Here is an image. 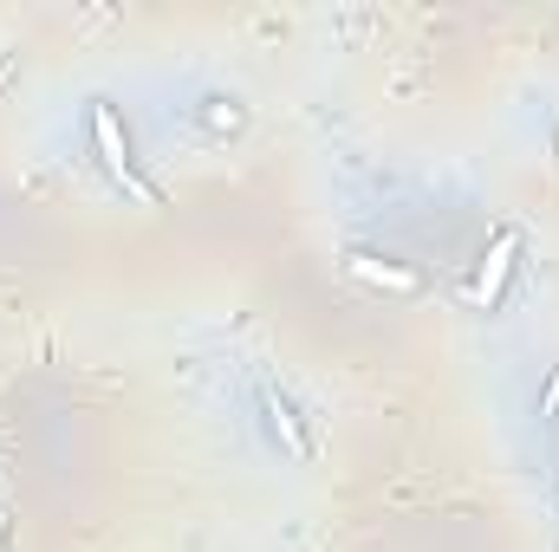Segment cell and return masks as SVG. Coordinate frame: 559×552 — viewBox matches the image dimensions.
Instances as JSON below:
<instances>
[{"mask_svg": "<svg viewBox=\"0 0 559 552\" xmlns=\"http://www.w3.org/2000/svg\"><path fill=\"white\" fill-rule=\"evenodd\" d=\"M0 547H7V514H0Z\"/></svg>", "mask_w": 559, "mask_h": 552, "instance_id": "cell-7", "label": "cell"}, {"mask_svg": "<svg viewBox=\"0 0 559 552\" xmlns=\"http://www.w3.org/2000/svg\"><path fill=\"white\" fill-rule=\"evenodd\" d=\"M540 422H559V371H554V384H547V397H540Z\"/></svg>", "mask_w": 559, "mask_h": 552, "instance_id": "cell-6", "label": "cell"}, {"mask_svg": "<svg viewBox=\"0 0 559 552\" xmlns=\"http://www.w3.org/2000/svg\"><path fill=\"white\" fill-rule=\"evenodd\" d=\"M195 118L222 137V131H241V124H248V105H241V98H202V105H195Z\"/></svg>", "mask_w": 559, "mask_h": 552, "instance_id": "cell-5", "label": "cell"}, {"mask_svg": "<svg viewBox=\"0 0 559 552\" xmlns=\"http://www.w3.org/2000/svg\"><path fill=\"white\" fill-rule=\"evenodd\" d=\"M514 248H521V235H514V228H501V235H495V254H488V267H481V286H475V299H481V305H495V299H501V279L514 274Z\"/></svg>", "mask_w": 559, "mask_h": 552, "instance_id": "cell-3", "label": "cell"}, {"mask_svg": "<svg viewBox=\"0 0 559 552\" xmlns=\"http://www.w3.org/2000/svg\"><path fill=\"white\" fill-rule=\"evenodd\" d=\"M352 274L371 279V286H397V292H417V286H423L411 267H391V261H378V254H352Z\"/></svg>", "mask_w": 559, "mask_h": 552, "instance_id": "cell-4", "label": "cell"}, {"mask_svg": "<svg viewBox=\"0 0 559 552\" xmlns=\"http://www.w3.org/2000/svg\"><path fill=\"white\" fill-rule=\"evenodd\" d=\"M254 404H261V422H267V435H274L280 448H286L293 461H312V429L299 422V404H293L280 384H254Z\"/></svg>", "mask_w": 559, "mask_h": 552, "instance_id": "cell-2", "label": "cell"}, {"mask_svg": "<svg viewBox=\"0 0 559 552\" xmlns=\"http://www.w3.org/2000/svg\"><path fill=\"white\" fill-rule=\"evenodd\" d=\"M85 124H92V149H98V163L111 169V182L118 189H131L138 202H156V189L138 176V156H131V137H124V124H118V111L105 105V98H92V111H85Z\"/></svg>", "mask_w": 559, "mask_h": 552, "instance_id": "cell-1", "label": "cell"}]
</instances>
